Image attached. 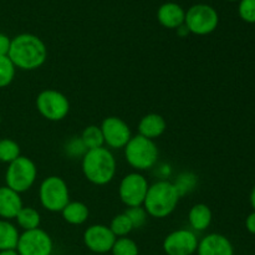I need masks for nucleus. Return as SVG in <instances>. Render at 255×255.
I'll return each instance as SVG.
<instances>
[{
  "label": "nucleus",
  "instance_id": "obj_1",
  "mask_svg": "<svg viewBox=\"0 0 255 255\" xmlns=\"http://www.w3.org/2000/svg\"><path fill=\"white\" fill-rule=\"evenodd\" d=\"M7 56L16 69L32 71L46 62L47 47L39 36L24 32L11 39Z\"/></svg>",
  "mask_w": 255,
  "mask_h": 255
},
{
  "label": "nucleus",
  "instance_id": "obj_2",
  "mask_svg": "<svg viewBox=\"0 0 255 255\" xmlns=\"http://www.w3.org/2000/svg\"><path fill=\"white\" fill-rule=\"evenodd\" d=\"M82 172L89 182L96 186L109 184L116 174V158L106 147L89 149L82 157Z\"/></svg>",
  "mask_w": 255,
  "mask_h": 255
},
{
  "label": "nucleus",
  "instance_id": "obj_3",
  "mask_svg": "<svg viewBox=\"0 0 255 255\" xmlns=\"http://www.w3.org/2000/svg\"><path fill=\"white\" fill-rule=\"evenodd\" d=\"M179 198L181 196L172 182L158 181L149 186L143 208L153 218H166L177 208Z\"/></svg>",
  "mask_w": 255,
  "mask_h": 255
},
{
  "label": "nucleus",
  "instance_id": "obj_4",
  "mask_svg": "<svg viewBox=\"0 0 255 255\" xmlns=\"http://www.w3.org/2000/svg\"><path fill=\"white\" fill-rule=\"evenodd\" d=\"M158 147L153 139L146 138L139 134L132 136L125 147V157L132 168L137 171H148L158 159Z\"/></svg>",
  "mask_w": 255,
  "mask_h": 255
},
{
  "label": "nucleus",
  "instance_id": "obj_5",
  "mask_svg": "<svg viewBox=\"0 0 255 255\" xmlns=\"http://www.w3.org/2000/svg\"><path fill=\"white\" fill-rule=\"evenodd\" d=\"M40 203L46 211L57 213L70 202V193L67 183L57 176H50L41 182L39 188Z\"/></svg>",
  "mask_w": 255,
  "mask_h": 255
},
{
  "label": "nucleus",
  "instance_id": "obj_6",
  "mask_svg": "<svg viewBox=\"0 0 255 255\" xmlns=\"http://www.w3.org/2000/svg\"><path fill=\"white\" fill-rule=\"evenodd\" d=\"M37 177V168L34 161L25 156L17 157L9 163L5 173L6 187L17 193H24L34 186Z\"/></svg>",
  "mask_w": 255,
  "mask_h": 255
},
{
  "label": "nucleus",
  "instance_id": "obj_7",
  "mask_svg": "<svg viewBox=\"0 0 255 255\" xmlns=\"http://www.w3.org/2000/svg\"><path fill=\"white\" fill-rule=\"evenodd\" d=\"M219 15L213 6L208 4H196L186 11L184 25L191 34L204 36L218 27Z\"/></svg>",
  "mask_w": 255,
  "mask_h": 255
},
{
  "label": "nucleus",
  "instance_id": "obj_8",
  "mask_svg": "<svg viewBox=\"0 0 255 255\" xmlns=\"http://www.w3.org/2000/svg\"><path fill=\"white\" fill-rule=\"evenodd\" d=\"M36 109L47 121H62L69 115V99L57 90H44L36 97Z\"/></svg>",
  "mask_w": 255,
  "mask_h": 255
},
{
  "label": "nucleus",
  "instance_id": "obj_9",
  "mask_svg": "<svg viewBox=\"0 0 255 255\" xmlns=\"http://www.w3.org/2000/svg\"><path fill=\"white\" fill-rule=\"evenodd\" d=\"M148 188L149 184L146 177L138 172H133L122 178L119 187V196L122 203L128 208L141 207L143 206Z\"/></svg>",
  "mask_w": 255,
  "mask_h": 255
},
{
  "label": "nucleus",
  "instance_id": "obj_10",
  "mask_svg": "<svg viewBox=\"0 0 255 255\" xmlns=\"http://www.w3.org/2000/svg\"><path fill=\"white\" fill-rule=\"evenodd\" d=\"M52 251V239L44 229L36 228L20 234L16 246L19 255H51Z\"/></svg>",
  "mask_w": 255,
  "mask_h": 255
},
{
  "label": "nucleus",
  "instance_id": "obj_11",
  "mask_svg": "<svg viewBox=\"0 0 255 255\" xmlns=\"http://www.w3.org/2000/svg\"><path fill=\"white\" fill-rule=\"evenodd\" d=\"M104 136L105 144L110 148H125L132 138L131 128L122 119L116 116H110L102 121L100 126Z\"/></svg>",
  "mask_w": 255,
  "mask_h": 255
},
{
  "label": "nucleus",
  "instance_id": "obj_12",
  "mask_svg": "<svg viewBox=\"0 0 255 255\" xmlns=\"http://www.w3.org/2000/svg\"><path fill=\"white\" fill-rule=\"evenodd\" d=\"M198 242L191 229H177L164 238L162 247L167 255H193L198 248Z\"/></svg>",
  "mask_w": 255,
  "mask_h": 255
},
{
  "label": "nucleus",
  "instance_id": "obj_13",
  "mask_svg": "<svg viewBox=\"0 0 255 255\" xmlns=\"http://www.w3.org/2000/svg\"><path fill=\"white\" fill-rule=\"evenodd\" d=\"M116 239L110 227L104 224L90 226L84 233L85 246L92 254L96 255L110 253Z\"/></svg>",
  "mask_w": 255,
  "mask_h": 255
},
{
  "label": "nucleus",
  "instance_id": "obj_14",
  "mask_svg": "<svg viewBox=\"0 0 255 255\" xmlns=\"http://www.w3.org/2000/svg\"><path fill=\"white\" fill-rule=\"evenodd\" d=\"M198 255H234L232 242L219 233L207 234L198 242Z\"/></svg>",
  "mask_w": 255,
  "mask_h": 255
},
{
  "label": "nucleus",
  "instance_id": "obj_15",
  "mask_svg": "<svg viewBox=\"0 0 255 255\" xmlns=\"http://www.w3.org/2000/svg\"><path fill=\"white\" fill-rule=\"evenodd\" d=\"M184 19H186V10L177 2H164L157 10V20L162 26L167 29L177 30L184 24Z\"/></svg>",
  "mask_w": 255,
  "mask_h": 255
},
{
  "label": "nucleus",
  "instance_id": "obj_16",
  "mask_svg": "<svg viewBox=\"0 0 255 255\" xmlns=\"http://www.w3.org/2000/svg\"><path fill=\"white\" fill-rule=\"evenodd\" d=\"M22 207L20 193L6 186L0 187V218L6 221L15 219Z\"/></svg>",
  "mask_w": 255,
  "mask_h": 255
},
{
  "label": "nucleus",
  "instance_id": "obj_17",
  "mask_svg": "<svg viewBox=\"0 0 255 255\" xmlns=\"http://www.w3.org/2000/svg\"><path fill=\"white\" fill-rule=\"evenodd\" d=\"M167 128L166 120L158 114H148L138 124V134L149 139H156L164 133Z\"/></svg>",
  "mask_w": 255,
  "mask_h": 255
},
{
  "label": "nucleus",
  "instance_id": "obj_18",
  "mask_svg": "<svg viewBox=\"0 0 255 255\" xmlns=\"http://www.w3.org/2000/svg\"><path fill=\"white\" fill-rule=\"evenodd\" d=\"M213 219L211 208L207 204H194L188 213V222L193 232H204L209 228Z\"/></svg>",
  "mask_w": 255,
  "mask_h": 255
},
{
  "label": "nucleus",
  "instance_id": "obj_19",
  "mask_svg": "<svg viewBox=\"0 0 255 255\" xmlns=\"http://www.w3.org/2000/svg\"><path fill=\"white\" fill-rule=\"evenodd\" d=\"M62 218L71 226H81L89 219L90 211L82 202H69L61 212Z\"/></svg>",
  "mask_w": 255,
  "mask_h": 255
},
{
  "label": "nucleus",
  "instance_id": "obj_20",
  "mask_svg": "<svg viewBox=\"0 0 255 255\" xmlns=\"http://www.w3.org/2000/svg\"><path fill=\"white\" fill-rule=\"evenodd\" d=\"M20 233L10 221L0 219V251L16 249Z\"/></svg>",
  "mask_w": 255,
  "mask_h": 255
},
{
  "label": "nucleus",
  "instance_id": "obj_21",
  "mask_svg": "<svg viewBox=\"0 0 255 255\" xmlns=\"http://www.w3.org/2000/svg\"><path fill=\"white\" fill-rule=\"evenodd\" d=\"M15 219L17 222V226L24 232L39 228L40 223H41L40 213L32 207H22Z\"/></svg>",
  "mask_w": 255,
  "mask_h": 255
},
{
  "label": "nucleus",
  "instance_id": "obj_22",
  "mask_svg": "<svg viewBox=\"0 0 255 255\" xmlns=\"http://www.w3.org/2000/svg\"><path fill=\"white\" fill-rule=\"evenodd\" d=\"M81 139L85 143V146L87 147V149H95L100 148V147L105 146L104 136H102V131L99 126H87L86 128L82 131L81 133Z\"/></svg>",
  "mask_w": 255,
  "mask_h": 255
},
{
  "label": "nucleus",
  "instance_id": "obj_23",
  "mask_svg": "<svg viewBox=\"0 0 255 255\" xmlns=\"http://www.w3.org/2000/svg\"><path fill=\"white\" fill-rule=\"evenodd\" d=\"M20 156V146L17 142L11 138L0 139V162L9 164Z\"/></svg>",
  "mask_w": 255,
  "mask_h": 255
},
{
  "label": "nucleus",
  "instance_id": "obj_24",
  "mask_svg": "<svg viewBox=\"0 0 255 255\" xmlns=\"http://www.w3.org/2000/svg\"><path fill=\"white\" fill-rule=\"evenodd\" d=\"M110 229L116 236V238H122V237H127L133 231V226H132L128 217L125 213H121L114 217L111 224H110Z\"/></svg>",
  "mask_w": 255,
  "mask_h": 255
},
{
  "label": "nucleus",
  "instance_id": "obj_25",
  "mask_svg": "<svg viewBox=\"0 0 255 255\" xmlns=\"http://www.w3.org/2000/svg\"><path fill=\"white\" fill-rule=\"evenodd\" d=\"M112 255H138V246L128 237L117 238L111 249Z\"/></svg>",
  "mask_w": 255,
  "mask_h": 255
},
{
  "label": "nucleus",
  "instance_id": "obj_26",
  "mask_svg": "<svg viewBox=\"0 0 255 255\" xmlns=\"http://www.w3.org/2000/svg\"><path fill=\"white\" fill-rule=\"evenodd\" d=\"M89 151L87 147L85 146V143L82 142L81 137L74 136L66 141L64 146V152L69 158L76 159V158H82V157L86 154V152Z\"/></svg>",
  "mask_w": 255,
  "mask_h": 255
},
{
  "label": "nucleus",
  "instance_id": "obj_27",
  "mask_svg": "<svg viewBox=\"0 0 255 255\" xmlns=\"http://www.w3.org/2000/svg\"><path fill=\"white\" fill-rule=\"evenodd\" d=\"M16 72V67L9 56H0V89L9 86Z\"/></svg>",
  "mask_w": 255,
  "mask_h": 255
},
{
  "label": "nucleus",
  "instance_id": "obj_28",
  "mask_svg": "<svg viewBox=\"0 0 255 255\" xmlns=\"http://www.w3.org/2000/svg\"><path fill=\"white\" fill-rule=\"evenodd\" d=\"M128 219L131 221L133 229H139L147 223V214L146 209L143 207H131V208H127V211L125 212Z\"/></svg>",
  "mask_w": 255,
  "mask_h": 255
},
{
  "label": "nucleus",
  "instance_id": "obj_29",
  "mask_svg": "<svg viewBox=\"0 0 255 255\" xmlns=\"http://www.w3.org/2000/svg\"><path fill=\"white\" fill-rule=\"evenodd\" d=\"M197 183V177L192 173H183L177 178V181L174 182V186H176L177 191H178L179 196H183V194L188 193L192 189L196 187Z\"/></svg>",
  "mask_w": 255,
  "mask_h": 255
},
{
  "label": "nucleus",
  "instance_id": "obj_30",
  "mask_svg": "<svg viewBox=\"0 0 255 255\" xmlns=\"http://www.w3.org/2000/svg\"><path fill=\"white\" fill-rule=\"evenodd\" d=\"M238 14L243 21L255 24V0H241L238 5Z\"/></svg>",
  "mask_w": 255,
  "mask_h": 255
},
{
  "label": "nucleus",
  "instance_id": "obj_31",
  "mask_svg": "<svg viewBox=\"0 0 255 255\" xmlns=\"http://www.w3.org/2000/svg\"><path fill=\"white\" fill-rule=\"evenodd\" d=\"M11 45V39L7 35L0 32V56H7Z\"/></svg>",
  "mask_w": 255,
  "mask_h": 255
},
{
  "label": "nucleus",
  "instance_id": "obj_32",
  "mask_svg": "<svg viewBox=\"0 0 255 255\" xmlns=\"http://www.w3.org/2000/svg\"><path fill=\"white\" fill-rule=\"evenodd\" d=\"M246 228L249 233L255 234V212L249 214L246 219Z\"/></svg>",
  "mask_w": 255,
  "mask_h": 255
},
{
  "label": "nucleus",
  "instance_id": "obj_33",
  "mask_svg": "<svg viewBox=\"0 0 255 255\" xmlns=\"http://www.w3.org/2000/svg\"><path fill=\"white\" fill-rule=\"evenodd\" d=\"M0 255H19L16 249H9V251H0Z\"/></svg>",
  "mask_w": 255,
  "mask_h": 255
},
{
  "label": "nucleus",
  "instance_id": "obj_34",
  "mask_svg": "<svg viewBox=\"0 0 255 255\" xmlns=\"http://www.w3.org/2000/svg\"><path fill=\"white\" fill-rule=\"evenodd\" d=\"M251 204L253 207L254 212H255V187L252 189V193H251Z\"/></svg>",
  "mask_w": 255,
  "mask_h": 255
},
{
  "label": "nucleus",
  "instance_id": "obj_35",
  "mask_svg": "<svg viewBox=\"0 0 255 255\" xmlns=\"http://www.w3.org/2000/svg\"><path fill=\"white\" fill-rule=\"evenodd\" d=\"M0 125H1V116H0Z\"/></svg>",
  "mask_w": 255,
  "mask_h": 255
},
{
  "label": "nucleus",
  "instance_id": "obj_36",
  "mask_svg": "<svg viewBox=\"0 0 255 255\" xmlns=\"http://www.w3.org/2000/svg\"><path fill=\"white\" fill-rule=\"evenodd\" d=\"M228 1H237V0H228Z\"/></svg>",
  "mask_w": 255,
  "mask_h": 255
},
{
  "label": "nucleus",
  "instance_id": "obj_37",
  "mask_svg": "<svg viewBox=\"0 0 255 255\" xmlns=\"http://www.w3.org/2000/svg\"><path fill=\"white\" fill-rule=\"evenodd\" d=\"M90 255H96V254H90Z\"/></svg>",
  "mask_w": 255,
  "mask_h": 255
}]
</instances>
